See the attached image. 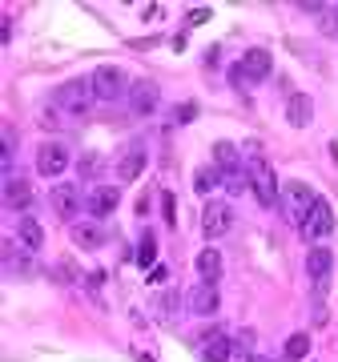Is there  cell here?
Masks as SVG:
<instances>
[{"instance_id":"cell-1","label":"cell","mask_w":338,"mask_h":362,"mask_svg":"<svg viewBox=\"0 0 338 362\" xmlns=\"http://www.w3.org/2000/svg\"><path fill=\"white\" fill-rule=\"evenodd\" d=\"M246 173H250V189H254V197H258V206H266V209H274L278 206V177H274V169H270V161L262 157V149H258V141H250L246 145Z\"/></svg>"},{"instance_id":"cell-13","label":"cell","mask_w":338,"mask_h":362,"mask_svg":"<svg viewBox=\"0 0 338 362\" xmlns=\"http://www.w3.org/2000/svg\"><path fill=\"white\" fill-rule=\"evenodd\" d=\"M117 206H121V189L117 185H97V189L85 197V209H89L93 218H109Z\"/></svg>"},{"instance_id":"cell-30","label":"cell","mask_w":338,"mask_h":362,"mask_svg":"<svg viewBox=\"0 0 338 362\" xmlns=\"http://www.w3.org/2000/svg\"><path fill=\"white\" fill-rule=\"evenodd\" d=\"M250 342H254V334H250V330H242V334L234 338V346H238V350H250Z\"/></svg>"},{"instance_id":"cell-26","label":"cell","mask_w":338,"mask_h":362,"mask_svg":"<svg viewBox=\"0 0 338 362\" xmlns=\"http://www.w3.org/2000/svg\"><path fill=\"white\" fill-rule=\"evenodd\" d=\"M153 262H157V242H153V233H145L141 246H137V266H153Z\"/></svg>"},{"instance_id":"cell-3","label":"cell","mask_w":338,"mask_h":362,"mask_svg":"<svg viewBox=\"0 0 338 362\" xmlns=\"http://www.w3.org/2000/svg\"><path fill=\"white\" fill-rule=\"evenodd\" d=\"M93 101H97V97H93L89 77H73V81H65V85L52 89V105L69 117H85L93 109Z\"/></svg>"},{"instance_id":"cell-25","label":"cell","mask_w":338,"mask_h":362,"mask_svg":"<svg viewBox=\"0 0 338 362\" xmlns=\"http://www.w3.org/2000/svg\"><path fill=\"white\" fill-rule=\"evenodd\" d=\"M101 169H105L101 153H85V157L77 161V173H81V177H101Z\"/></svg>"},{"instance_id":"cell-20","label":"cell","mask_w":338,"mask_h":362,"mask_svg":"<svg viewBox=\"0 0 338 362\" xmlns=\"http://www.w3.org/2000/svg\"><path fill=\"white\" fill-rule=\"evenodd\" d=\"M73 242H77L81 250H101L105 233L97 230V226H89V221H81V226H73Z\"/></svg>"},{"instance_id":"cell-27","label":"cell","mask_w":338,"mask_h":362,"mask_svg":"<svg viewBox=\"0 0 338 362\" xmlns=\"http://www.w3.org/2000/svg\"><path fill=\"white\" fill-rule=\"evenodd\" d=\"M322 33L326 37H338V8H330V13L322 16Z\"/></svg>"},{"instance_id":"cell-28","label":"cell","mask_w":338,"mask_h":362,"mask_svg":"<svg viewBox=\"0 0 338 362\" xmlns=\"http://www.w3.org/2000/svg\"><path fill=\"white\" fill-rule=\"evenodd\" d=\"M161 214H165V221H173V194H161Z\"/></svg>"},{"instance_id":"cell-8","label":"cell","mask_w":338,"mask_h":362,"mask_svg":"<svg viewBox=\"0 0 338 362\" xmlns=\"http://www.w3.org/2000/svg\"><path fill=\"white\" fill-rule=\"evenodd\" d=\"M69 165H73V157H69V149L61 141H45L37 149V173L40 177H61Z\"/></svg>"},{"instance_id":"cell-29","label":"cell","mask_w":338,"mask_h":362,"mask_svg":"<svg viewBox=\"0 0 338 362\" xmlns=\"http://www.w3.org/2000/svg\"><path fill=\"white\" fill-rule=\"evenodd\" d=\"M197 117V105H182V109H177V121H194Z\"/></svg>"},{"instance_id":"cell-22","label":"cell","mask_w":338,"mask_h":362,"mask_svg":"<svg viewBox=\"0 0 338 362\" xmlns=\"http://www.w3.org/2000/svg\"><path fill=\"white\" fill-rule=\"evenodd\" d=\"M16 238H21V246H25V250H40V246H45V230H40V226H37L33 218H25V221H21V230H16Z\"/></svg>"},{"instance_id":"cell-10","label":"cell","mask_w":338,"mask_h":362,"mask_svg":"<svg viewBox=\"0 0 338 362\" xmlns=\"http://www.w3.org/2000/svg\"><path fill=\"white\" fill-rule=\"evenodd\" d=\"M49 206H52V214H57V218H65V221H73L81 214V206H85V202H81V189L77 185H52V194H49Z\"/></svg>"},{"instance_id":"cell-9","label":"cell","mask_w":338,"mask_h":362,"mask_svg":"<svg viewBox=\"0 0 338 362\" xmlns=\"http://www.w3.org/2000/svg\"><path fill=\"white\" fill-rule=\"evenodd\" d=\"M230 354H234V338L221 326L202 330V362H230Z\"/></svg>"},{"instance_id":"cell-11","label":"cell","mask_w":338,"mask_h":362,"mask_svg":"<svg viewBox=\"0 0 338 362\" xmlns=\"http://www.w3.org/2000/svg\"><path fill=\"white\" fill-rule=\"evenodd\" d=\"M125 101H129V109L137 117H149L157 105H161V89H157V81H133V89H129Z\"/></svg>"},{"instance_id":"cell-31","label":"cell","mask_w":338,"mask_h":362,"mask_svg":"<svg viewBox=\"0 0 338 362\" xmlns=\"http://www.w3.org/2000/svg\"><path fill=\"white\" fill-rule=\"evenodd\" d=\"M250 362H270V358H266V354H250Z\"/></svg>"},{"instance_id":"cell-16","label":"cell","mask_w":338,"mask_h":362,"mask_svg":"<svg viewBox=\"0 0 338 362\" xmlns=\"http://www.w3.org/2000/svg\"><path fill=\"white\" fill-rule=\"evenodd\" d=\"M194 270H197V278H202V282L218 286L221 270H226V262H221V254H218L214 246H206V250H202V254L194 258Z\"/></svg>"},{"instance_id":"cell-2","label":"cell","mask_w":338,"mask_h":362,"mask_svg":"<svg viewBox=\"0 0 338 362\" xmlns=\"http://www.w3.org/2000/svg\"><path fill=\"white\" fill-rule=\"evenodd\" d=\"M314 202H318V194H314L306 181H286L282 194H278V209H282V218H286L294 230H302V221L310 218Z\"/></svg>"},{"instance_id":"cell-21","label":"cell","mask_w":338,"mask_h":362,"mask_svg":"<svg viewBox=\"0 0 338 362\" xmlns=\"http://www.w3.org/2000/svg\"><path fill=\"white\" fill-rule=\"evenodd\" d=\"M218 185H221V169H218V165H202V169L194 173V189H197L202 197H206V194H214Z\"/></svg>"},{"instance_id":"cell-18","label":"cell","mask_w":338,"mask_h":362,"mask_svg":"<svg viewBox=\"0 0 338 362\" xmlns=\"http://www.w3.org/2000/svg\"><path fill=\"white\" fill-rule=\"evenodd\" d=\"M145 169V149L141 145H133V149H125V153L117 157V177L121 181H137Z\"/></svg>"},{"instance_id":"cell-23","label":"cell","mask_w":338,"mask_h":362,"mask_svg":"<svg viewBox=\"0 0 338 362\" xmlns=\"http://www.w3.org/2000/svg\"><path fill=\"white\" fill-rule=\"evenodd\" d=\"M282 354H286V362H302L306 354H310V334H290L286 338V346H282Z\"/></svg>"},{"instance_id":"cell-24","label":"cell","mask_w":338,"mask_h":362,"mask_svg":"<svg viewBox=\"0 0 338 362\" xmlns=\"http://www.w3.org/2000/svg\"><path fill=\"white\" fill-rule=\"evenodd\" d=\"M221 185L230 189V194H242V189H250V173H246V165L242 169H230V173H221Z\"/></svg>"},{"instance_id":"cell-4","label":"cell","mask_w":338,"mask_h":362,"mask_svg":"<svg viewBox=\"0 0 338 362\" xmlns=\"http://www.w3.org/2000/svg\"><path fill=\"white\" fill-rule=\"evenodd\" d=\"M274 73V57L266 49H246L242 52V61L230 69V81H234L238 89H246V85H262V81H270Z\"/></svg>"},{"instance_id":"cell-14","label":"cell","mask_w":338,"mask_h":362,"mask_svg":"<svg viewBox=\"0 0 338 362\" xmlns=\"http://www.w3.org/2000/svg\"><path fill=\"white\" fill-rule=\"evenodd\" d=\"M330 266H334V254L326 246H310V254H306V274L314 278V286H318V294L326 290V278H330Z\"/></svg>"},{"instance_id":"cell-5","label":"cell","mask_w":338,"mask_h":362,"mask_svg":"<svg viewBox=\"0 0 338 362\" xmlns=\"http://www.w3.org/2000/svg\"><path fill=\"white\" fill-rule=\"evenodd\" d=\"M89 85H93V97L97 101H117V97H129L133 81L121 65H97L89 73Z\"/></svg>"},{"instance_id":"cell-15","label":"cell","mask_w":338,"mask_h":362,"mask_svg":"<svg viewBox=\"0 0 338 362\" xmlns=\"http://www.w3.org/2000/svg\"><path fill=\"white\" fill-rule=\"evenodd\" d=\"M4 206L8 209H28L33 206V181H25V177H4Z\"/></svg>"},{"instance_id":"cell-19","label":"cell","mask_w":338,"mask_h":362,"mask_svg":"<svg viewBox=\"0 0 338 362\" xmlns=\"http://www.w3.org/2000/svg\"><path fill=\"white\" fill-rule=\"evenodd\" d=\"M214 161H218L221 173H230V169H242V165H246V161H242V153H238V145H230V141H218V145H214Z\"/></svg>"},{"instance_id":"cell-7","label":"cell","mask_w":338,"mask_h":362,"mask_svg":"<svg viewBox=\"0 0 338 362\" xmlns=\"http://www.w3.org/2000/svg\"><path fill=\"white\" fill-rule=\"evenodd\" d=\"M302 238H306V242H310V246H322L326 238H330V233H334V209H330V202H326V197H318V202H314V209H310V218L302 221Z\"/></svg>"},{"instance_id":"cell-17","label":"cell","mask_w":338,"mask_h":362,"mask_svg":"<svg viewBox=\"0 0 338 362\" xmlns=\"http://www.w3.org/2000/svg\"><path fill=\"white\" fill-rule=\"evenodd\" d=\"M286 121L294 125V129H306V125L314 121V101L306 97V93H294V97L286 101Z\"/></svg>"},{"instance_id":"cell-12","label":"cell","mask_w":338,"mask_h":362,"mask_svg":"<svg viewBox=\"0 0 338 362\" xmlns=\"http://www.w3.org/2000/svg\"><path fill=\"white\" fill-rule=\"evenodd\" d=\"M185 306L194 314H218V306H221V294H218V286H209V282H197L190 294H185Z\"/></svg>"},{"instance_id":"cell-6","label":"cell","mask_w":338,"mask_h":362,"mask_svg":"<svg viewBox=\"0 0 338 362\" xmlns=\"http://www.w3.org/2000/svg\"><path fill=\"white\" fill-rule=\"evenodd\" d=\"M234 230V206L230 202H206L202 206V233H206V242H218L226 233Z\"/></svg>"}]
</instances>
